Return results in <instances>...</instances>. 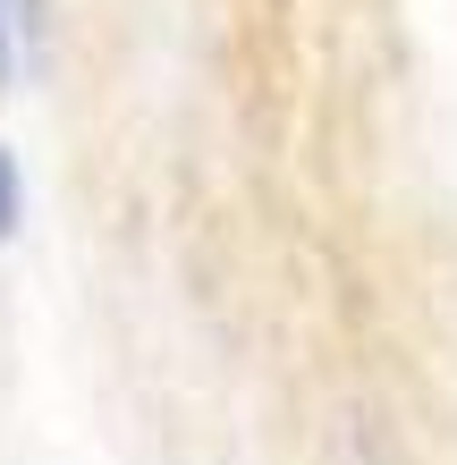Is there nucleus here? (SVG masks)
I'll list each match as a JSON object with an SVG mask.
<instances>
[{
    "instance_id": "2",
    "label": "nucleus",
    "mask_w": 457,
    "mask_h": 465,
    "mask_svg": "<svg viewBox=\"0 0 457 465\" xmlns=\"http://www.w3.org/2000/svg\"><path fill=\"white\" fill-rule=\"evenodd\" d=\"M17 212H25V178H17L9 144H0V237H17Z\"/></svg>"
},
{
    "instance_id": "1",
    "label": "nucleus",
    "mask_w": 457,
    "mask_h": 465,
    "mask_svg": "<svg viewBox=\"0 0 457 465\" xmlns=\"http://www.w3.org/2000/svg\"><path fill=\"white\" fill-rule=\"evenodd\" d=\"M25 25H35V17H25V0H0V94L17 85V51H25Z\"/></svg>"
}]
</instances>
